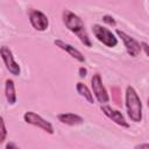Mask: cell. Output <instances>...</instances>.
Returning a JSON list of instances; mask_svg holds the SVG:
<instances>
[{
	"instance_id": "obj_2",
	"label": "cell",
	"mask_w": 149,
	"mask_h": 149,
	"mask_svg": "<svg viewBox=\"0 0 149 149\" xmlns=\"http://www.w3.org/2000/svg\"><path fill=\"white\" fill-rule=\"evenodd\" d=\"M126 107L132 121L140 122L142 120V102L133 86H128L126 90Z\"/></svg>"
},
{
	"instance_id": "obj_5",
	"label": "cell",
	"mask_w": 149,
	"mask_h": 149,
	"mask_svg": "<svg viewBox=\"0 0 149 149\" xmlns=\"http://www.w3.org/2000/svg\"><path fill=\"white\" fill-rule=\"evenodd\" d=\"M0 55H1L2 59H3V62H5V65H6L7 70H8L12 74L19 76L20 72H21V69H20V65L14 61L13 54H12V51L9 50V48L6 47V45L1 47V48H0Z\"/></svg>"
},
{
	"instance_id": "obj_18",
	"label": "cell",
	"mask_w": 149,
	"mask_h": 149,
	"mask_svg": "<svg viewBox=\"0 0 149 149\" xmlns=\"http://www.w3.org/2000/svg\"><path fill=\"white\" fill-rule=\"evenodd\" d=\"M136 148H149V144H141V146H136Z\"/></svg>"
},
{
	"instance_id": "obj_3",
	"label": "cell",
	"mask_w": 149,
	"mask_h": 149,
	"mask_svg": "<svg viewBox=\"0 0 149 149\" xmlns=\"http://www.w3.org/2000/svg\"><path fill=\"white\" fill-rule=\"evenodd\" d=\"M92 31H93V35L97 37V40L99 42H101L102 44H105L106 47L113 48L118 44V38L107 28H105L100 24H94L92 27Z\"/></svg>"
},
{
	"instance_id": "obj_1",
	"label": "cell",
	"mask_w": 149,
	"mask_h": 149,
	"mask_svg": "<svg viewBox=\"0 0 149 149\" xmlns=\"http://www.w3.org/2000/svg\"><path fill=\"white\" fill-rule=\"evenodd\" d=\"M63 22L70 31H72L73 34H76L79 37V40L81 41V43L84 45H86V47L92 45L91 40L88 37V34L86 33L85 24L78 15H76L74 13H72L69 9H65L63 12Z\"/></svg>"
},
{
	"instance_id": "obj_15",
	"label": "cell",
	"mask_w": 149,
	"mask_h": 149,
	"mask_svg": "<svg viewBox=\"0 0 149 149\" xmlns=\"http://www.w3.org/2000/svg\"><path fill=\"white\" fill-rule=\"evenodd\" d=\"M102 20H104V22H106V23L109 24V26H115V20H114L112 16H109V15H105V16L102 17Z\"/></svg>"
},
{
	"instance_id": "obj_19",
	"label": "cell",
	"mask_w": 149,
	"mask_h": 149,
	"mask_svg": "<svg viewBox=\"0 0 149 149\" xmlns=\"http://www.w3.org/2000/svg\"><path fill=\"white\" fill-rule=\"evenodd\" d=\"M6 147H7V148H10V147H15V148H16V146H15V144H12V143H10V144L8 143V144H7Z\"/></svg>"
},
{
	"instance_id": "obj_4",
	"label": "cell",
	"mask_w": 149,
	"mask_h": 149,
	"mask_svg": "<svg viewBox=\"0 0 149 149\" xmlns=\"http://www.w3.org/2000/svg\"><path fill=\"white\" fill-rule=\"evenodd\" d=\"M23 119H24V121H26L27 123H30V125H33V126H36V127L43 129L44 132H47V133H49V134H54V127H52V125H51L49 121L44 120V119H43L42 116H40L38 114H36V113L29 111V112H26V113H24Z\"/></svg>"
},
{
	"instance_id": "obj_16",
	"label": "cell",
	"mask_w": 149,
	"mask_h": 149,
	"mask_svg": "<svg viewBox=\"0 0 149 149\" xmlns=\"http://www.w3.org/2000/svg\"><path fill=\"white\" fill-rule=\"evenodd\" d=\"M86 73H87V71H86L85 68H80V69H79V76H80L81 78H84V77L86 76Z\"/></svg>"
},
{
	"instance_id": "obj_10",
	"label": "cell",
	"mask_w": 149,
	"mask_h": 149,
	"mask_svg": "<svg viewBox=\"0 0 149 149\" xmlns=\"http://www.w3.org/2000/svg\"><path fill=\"white\" fill-rule=\"evenodd\" d=\"M54 43H55L56 47H58L59 49L66 51L71 57H73V58L77 59L78 62H80V63H84V62H85V57L81 55V52H80L79 50H77L74 47H72L71 44L65 43V42H63V41H61V40H55Z\"/></svg>"
},
{
	"instance_id": "obj_12",
	"label": "cell",
	"mask_w": 149,
	"mask_h": 149,
	"mask_svg": "<svg viewBox=\"0 0 149 149\" xmlns=\"http://www.w3.org/2000/svg\"><path fill=\"white\" fill-rule=\"evenodd\" d=\"M5 93H6V99L7 101L13 105L16 101V93H15V86H14V81L12 79H7L6 80V86H5Z\"/></svg>"
},
{
	"instance_id": "obj_11",
	"label": "cell",
	"mask_w": 149,
	"mask_h": 149,
	"mask_svg": "<svg viewBox=\"0 0 149 149\" xmlns=\"http://www.w3.org/2000/svg\"><path fill=\"white\" fill-rule=\"evenodd\" d=\"M57 119L62 123H65V125H69V126L80 125L84 121V119L81 116H79L78 114H73V113H62V114H58Z\"/></svg>"
},
{
	"instance_id": "obj_17",
	"label": "cell",
	"mask_w": 149,
	"mask_h": 149,
	"mask_svg": "<svg viewBox=\"0 0 149 149\" xmlns=\"http://www.w3.org/2000/svg\"><path fill=\"white\" fill-rule=\"evenodd\" d=\"M141 47H143V49H144V52H146V55H148V44L147 43H141Z\"/></svg>"
},
{
	"instance_id": "obj_13",
	"label": "cell",
	"mask_w": 149,
	"mask_h": 149,
	"mask_svg": "<svg viewBox=\"0 0 149 149\" xmlns=\"http://www.w3.org/2000/svg\"><path fill=\"white\" fill-rule=\"evenodd\" d=\"M76 88H77V92H78L81 97H84L90 104H93V102H94L93 94L91 93V91L88 90V87H87L85 84H83V83H77Z\"/></svg>"
},
{
	"instance_id": "obj_7",
	"label": "cell",
	"mask_w": 149,
	"mask_h": 149,
	"mask_svg": "<svg viewBox=\"0 0 149 149\" xmlns=\"http://www.w3.org/2000/svg\"><path fill=\"white\" fill-rule=\"evenodd\" d=\"M92 90H93V93L95 95V98L98 99L99 102H107L109 100V97H108V93L106 91V88L104 87L102 85V81H101V77L99 73H95L93 77H92Z\"/></svg>"
},
{
	"instance_id": "obj_8",
	"label": "cell",
	"mask_w": 149,
	"mask_h": 149,
	"mask_svg": "<svg viewBox=\"0 0 149 149\" xmlns=\"http://www.w3.org/2000/svg\"><path fill=\"white\" fill-rule=\"evenodd\" d=\"M116 34H118V36L119 37H121V40L123 41V44H125V47H126V50H127V52L132 56V57H136L139 54H140V51H141V44L136 41V40H134L133 37H130L129 35H127L126 33H123V31H121V30H116Z\"/></svg>"
},
{
	"instance_id": "obj_14",
	"label": "cell",
	"mask_w": 149,
	"mask_h": 149,
	"mask_svg": "<svg viewBox=\"0 0 149 149\" xmlns=\"http://www.w3.org/2000/svg\"><path fill=\"white\" fill-rule=\"evenodd\" d=\"M6 136H7V130L5 127V122L3 119L0 116V143H2L6 140Z\"/></svg>"
},
{
	"instance_id": "obj_6",
	"label": "cell",
	"mask_w": 149,
	"mask_h": 149,
	"mask_svg": "<svg viewBox=\"0 0 149 149\" xmlns=\"http://www.w3.org/2000/svg\"><path fill=\"white\" fill-rule=\"evenodd\" d=\"M29 21H30L31 26L38 31L45 30L49 26V20L47 17V15L44 13H42L41 10H37V9H30L29 10Z\"/></svg>"
},
{
	"instance_id": "obj_9",
	"label": "cell",
	"mask_w": 149,
	"mask_h": 149,
	"mask_svg": "<svg viewBox=\"0 0 149 149\" xmlns=\"http://www.w3.org/2000/svg\"><path fill=\"white\" fill-rule=\"evenodd\" d=\"M101 111L104 112V114H105L106 116H108V118H109L112 121H114L116 125L122 126V127H126V128L129 127L128 122L126 121V119L123 118V115L121 114V112H119V111H116V109H113V108L109 107V106H101Z\"/></svg>"
}]
</instances>
